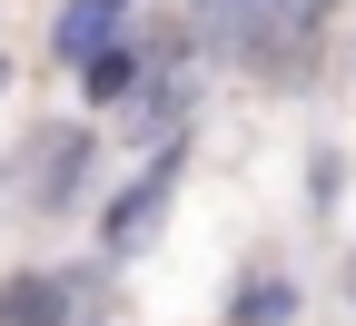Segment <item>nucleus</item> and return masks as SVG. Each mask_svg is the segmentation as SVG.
<instances>
[{"instance_id":"4","label":"nucleus","mask_w":356,"mask_h":326,"mask_svg":"<svg viewBox=\"0 0 356 326\" xmlns=\"http://www.w3.org/2000/svg\"><path fill=\"white\" fill-rule=\"evenodd\" d=\"M60 316H70V297L50 277H10V287H0V326H60Z\"/></svg>"},{"instance_id":"7","label":"nucleus","mask_w":356,"mask_h":326,"mask_svg":"<svg viewBox=\"0 0 356 326\" xmlns=\"http://www.w3.org/2000/svg\"><path fill=\"white\" fill-rule=\"evenodd\" d=\"M0 89H10V60H0Z\"/></svg>"},{"instance_id":"1","label":"nucleus","mask_w":356,"mask_h":326,"mask_svg":"<svg viewBox=\"0 0 356 326\" xmlns=\"http://www.w3.org/2000/svg\"><path fill=\"white\" fill-rule=\"evenodd\" d=\"M119 30H129V0H70L60 10V60H99Z\"/></svg>"},{"instance_id":"3","label":"nucleus","mask_w":356,"mask_h":326,"mask_svg":"<svg viewBox=\"0 0 356 326\" xmlns=\"http://www.w3.org/2000/svg\"><path fill=\"white\" fill-rule=\"evenodd\" d=\"M198 30L228 50H267V0H198Z\"/></svg>"},{"instance_id":"6","label":"nucleus","mask_w":356,"mask_h":326,"mask_svg":"<svg viewBox=\"0 0 356 326\" xmlns=\"http://www.w3.org/2000/svg\"><path fill=\"white\" fill-rule=\"evenodd\" d=\"M129 79H139L129 50H99V60H89V89H99V99H129Z\"/></svg>"},{"instance_id":"2","label":"nucleus","mask_w":356,"mask_h":326,"mask_svg":"<svg viewBox=\"0 0 356 326\" xmlns=\"http://www.w3.org/2000/svg\"><path fill=\"white\" fill-rule=\"evenodd\" d=\"M79 158H89V138H79V129H50V138L30 149V168H40V178H30V188H40V208H60V198H70Z\"/></svg>"},{"instance_id":"5","label":"nucleus","mask_w":356,"mask_h":326,"mask_svg":"<svg viewBox=\"0 0 356 326\" xmlns=\"http://www.w3.org/2000/svg\"><path fill=\"white\" fill-rule=\"evenodd\" d=\"M159 208H168V178H139V188H129V208H109V247H139Z\"/></svg>"}]
</instances>
